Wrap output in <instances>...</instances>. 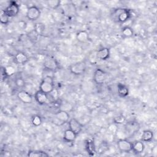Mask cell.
<instances>
[{
	"instance_id": "6da1fadb",
	"label": "cell",
	"mask_w": 157,
	"mask_h": 157,
	"mask_svg": "<svg viewBox=\"0 0 157 157\" xmlns=\"http://www.w3.org/2000/svg\"><path fill=\"white\" fill-rule=\"evenodd\" d=\"M131 10L125 8H118L115 9L112 13V18L118 23H124L131 17Z\"/></svg>"
},
{
	"instance_id": "7a4b0ae2",
	"label": "cell",
	"mask_w": 157,
	"mask_h": 157,
	"mask_svg": "<svg viewBox=\"0 0 157 157\" xmlns=\"http://www.w3.org/2000/svg\"><path fill=\"white\" fill-rule=\"evenodd\" d=\"M39 90L47 94L53 92L54 91L53 77L50 75H47L44 77V78L40 83Z\"/></svg>"
},
{
	"instance_id": "3957f363",
	"label": "cell",
	"mask_w": 157,
	"mask_h": 157,
	"mask_svg": "<svg viewBox=\"0 0 157 157\" xmlns=\"http://www.w3.org/2000/svg\"><path fill=\"white\" fill-rule=\"evenodd\" d=\"M86 68V64L85 61H78L71 64L69 66L71 72L74 75L83 74Z\"/></svg>"
},
{
	"instance_id": "277c9868",
	"label": "cell",
	"mask_w": 157,
	"mask_h": 157,
	"mask_svg": "<svg viewBox=\"0 0 157 157\" xmlns=\"http://www.w3.org/2000/svg\"><path fill=\"white\" fill-rule=\"evenodd\" d=\"M108 77V74L101 69H96L93 74V80L98 85H101L105 83Z\"/></svg>"
},
{
	"instance_id": "5b68a950",
	"label": "cell",
	"mask_w": 157,
	"mask_h": 157,
	"mask_svg": "<svg viewBox=\"0 0 157 157\" xmlns=\"http://www.w3.org/2000/svg\"><path fill=\"white\" fill-rule=\"evenodd\" d=\"M40 13V10L37 6H32L27 9L26 16L29 21H34L39 18Z\"/></svg>"
},
{
	"instance_id": "8992f818",
	"label": "cell",
	"mask_w": 157,
	"mask_h": 157,
	"mask_svg": "<svg viewBox=\"0 0 157 157\" xmlns=\"http://www.w3.org/2000/svg\"><path fill=\"white\" fill-rule=\"evenodd\" d=\"M44 66L47 70L53 72L56 71L59 67L57 61L53 57L50 56H48L45 58Z\"/></svg>"
},
{
	"instance_id": "52a82bcc",
	"label": "cell",
	"mask_w": 157,
	"mask_h": 157,
	"mask_svg": "<svg viewBox=\"0 0 157 157\" xmlns=\"http://www.w3.org/2000/svg\"><path fill=\"white\" fill-rule=\"evenodd\" d=\"M9 17H13L18 15L20 12L19 5L15 1H12L4 10Z\"/></svg>"
},
{
	"instance_id": "ba28073f",
	"label": "cell",
	"mask_w": 157,
	"mask_h": 157,
	"mask_svg": "<svg viewBox=\"0 0 157 157\" xmlns=\"http://www.w3.org/2000/svg\"><path fill=\"white\" fill-rule=\"evenodd\" d=\"M119 150L123 153H129L132 151V143L125 139H121L117 141Z\"/></svg>"
},
{
	"instance_id": "9c48e42d",
	"label": "cell",
	"mask_w": 157,
	"mask_h": 157,
	"mask_svg": "<svg viewBox=\"0 0 157 157\" xmlns=\"http://www.w3.org/2000/svg\"><path fill=\"white\" fill-rule=\"evenodd\" d=\"M68 124L69 129L74 132L77 135H78L81 132L83 125L77 119L74 118H70L68 121Z\"/></svg>"
},
{
	"instance_id": "30bf717a",
	"label": "cell",
	"mask_w": 157,
	"mask_h": 157,
	"mask_svg": "<svg viewBox=\"0 0 157 157\" xmlns=\"http://www.w3.org/2000/svg\"><path fill=\"white\" fill-rule=\"evenodd\" d=\"M140 129V125L138 122L135 121H131L128 122L125 124V129L127 134L129 136L133 135L139 131Z\"/></svg>"
},
{
	"instance_id": "8fae6325",
	"label": "cell",
	"mask_w": 157,
	"mask_h": 157,
	"mask_svg": "<svg viewBox=\"0 0 157 157\" xmlns=\"http://www.w3.org/2000/svg\"><path fill=\"white\" fill-rule=\"evenodd\" d=\"M17 98L20 101L25 104H31L33 102V97L31 94L25 90L18 91L17 93Z\"/></svg>"
},
{
	"instance_id": "7c38bea8",
	"label": "cell",
	"mask_w": 157,
	"mask_h": 157,
	"mask_svg": "<svg viewBox=\"0 0 157 157\" xmlns=\"http://www.w3.org/2000/svg\"><path fill=\"white\" fill-rule=\"evenodd\" d=\"M34 99L40 105H44L46 104L48 100L47 94L39 90L36 92L34 94Z\"/></svg>"
},
{
	"instance_id": "4fadbf2b",
	"label": "cell",
	"mask_w": 157,
	"mask_h": 157,
	"mask_svg": "<svg viewBox=\"0 0 157 157\" xmlns=\"http://www.w3.org/2000/svg\"><path fill=\"white\" fill-rule=\"evenodd\" d=\"M77 135L69 128L65 130L63 134V140L66 142H73L77 138Z\"/></svg>"
},
{
	"instance_id": "5bb4252c",
	"label": "cell",
	"mask_w": 157,
	"mask_h": 157,
	"mask_svg": "<svg viewBox=\"0 0 157 157\" xmlns=\"http://www.w3.org/2000/svg\"><path fill=\"white\" fill-rule=\"evenodd\" d=\"M145 149V145L142 140H137L132 143V151L136 154L142 153Z\"/></svg>"
},
{
	"instance_id": "9a60e30c",
	"label": "cell",
	"mask_w": 157,
	"mask_h": 157,
	"mask_svg": "<svg viewBox=\"0 0 157 157\" xmlns=\"http://www.w3.org/2000/svg\"><path fill=\"white\" fill-rule=\"evenodd\" d=\"M110 49L107 47H103L98 50L96 57L101 60H106L110 57Z\"/></svg>"
},
{
	"instance_id": "2e32d148",
	"label": "cell",
	"mask_w": 157,
	"mask_h": 157,
	"mask_svg": "<svg viewBox=\"0 0 157 157\" xmlns=\"http://www.w3.org/2000/svg\"><path fill=\"white\" fill-rule=\"evenodd\" d=\"M28 56L22 52H19L17 53L14 57V61L17 64H24L28 61Z\"/></svg>"
},
{
	"instance_id": "e0dca14e",
	"label": "cell",
	"mask_w": 157,
	"mask_h": 157,
	"mask_svg": "<svg viewBox=\"0 0 157 157\" xmlns=\"http://www.w3.org/2000/svg\"><path fill=\"white\" fill-rule=\"evenodd\" d=\"M55 117L57 119L62 121L64 124L66 123H67L70 120V116L69 113L67 112H66L62 110H59L58 112H57L55 114Z\"/></svg>"
},
{
	"instance_id": "ac0fdd59",
	"label": "cell",
	"mask_w": 157,
	"mask_h": 157,
	"mask_svg": "<svg viewBox=\"0 0 157 157\" xmlns=\"http://www.w3.org/2000/svg\"><path fill=\"white\" fill-rule=\"evenodd\" d=\"M89 34L87 31L82 30L77 32L76 34V39L80 43H85L88 40Z\"/></svg>"
},
{
	"instance_id": "d6986e66",
	"label": "cell",
	"mask_w": 157,
	"mask_h": 157,
	"mask_svg": "<svg viewBox=\"0 0 157 157\" xmlns=\"http://www.w3.org/2000/svg\"><path fill=\"white\" fill-rule=\"evenodd\" d=\"M85 149L90 156L96 155V148L94 142L92 140H87L85 142Z\"/></svg>"
},
{
	"instance_id": "ffe728a7",
	"label": "cell",
	"mask_w": 157,
	"mask_h": 157,
	"mask_svg": "<svg viewBox=\"0 0 157 157\" xmlns=\"http://www.w3.org/2000/svg\"><path fill=\"white\" fill-rule=\"evenodd\" d=\"M117 91L118 95L121 98H125L129 94V89L128 88L122 84V83H118L117 85Z\"/></svg>"
},
{
	"instance_id": "44dd1931",
	"label": "cell",
	"mask_w": 157,
	"mask_h": 157,
	"mask_svg": "<svg viewBox=\"0 0 157 157\" xmlns=\"http://www.w3.org/2000/svg\"><path fill=\"white\" fill-rule=\"evenodd\" d=\"M153 138V132L151 130H144L141 136V140L145 142H150Z\"/></svg>"
},
{
	"instance_id": "7402d4cb",
	"label": "cell",
	"mask_w": 157,
	"mask_h": 157,
	"mask_svg": "<svg viewBox=\"0 0 157 157\" xmlns=\"http://www.w3.org/2000/svg\"><path fill=\"white\" fill-rule=\"evenodd\" d=\"M48 154L41 150H30L28 153V156L29 157H48Z\"/></svg>"
},
{
	"instance_id": "603a6c76",
	"label": "cell",
	"mask_w": 157,
	"mask_h": 157,
	"mask_svg": "<svg viewBox=\"0 0 157 157\" xmlns=\"http://www.w3.org/2000/svg\"><path fill=\"white\" fill-rule=\"evenodd\" d=\"M1 72L2 73V75L4 74L5 77H9V76L13 75L15 74V70L12 66L10 65V66H7L4 68L2 67Z\"/></svg>"
},
{
	"instance_id": "cb8c5ba5",
	"label": "cell",
	"mask_w": 157,
	"mask_h": 157,
	"mask_svg": "<svg viewBox=\"0 0 157 157\" xmlns=\"http://www.w3.org/2000/svg\"><path fill=\"white\" fill-rule=\"evenodd\" d=\"M121 33L124 37H131L134 35V31L131 27L127 26L123 28Z\"/></svg>"
},
{
	"instance_id": "d4e9b609",
	"label": "cell",
	"mask_w": 157,
	"mask_h": 157,
	"mask_svg": "<svg viewBox=\"0 0 157 157\" xmlns=\"http://www.w3.org/2000/svg\"><path fill=\"white\" fill-rule=\"evenodd\" d=\"M42 118L39 115H34L32 117L31 123H32L33 126H34L36 127L39 126L42 124Z\"/></svg>"
},
{
	"instance_id": "484cf974",
	"label": "cell",
	"mask_w": 157,
	"mask_h": 157,
	"mask_svg": "<svg viewBox=\"0 0 157 157\" xmlns=\"http://www.w3.org/2000/svg\"><path fill=\"white\" fill-rule=\"evenodd\" d=\"M61 2L58 0H48L47 1L48 6L52 9H57L60 6Z\"/></svg>"
},
{
	"instance_id": "4316f807",
	"label": "cell",
	"mask_w": 157,
	"mask_h": 157,
	"mask_svg": "<svg viewBox=\"0 0 157 157\" xmlns=\"http://www.w3.org/2000/svg\"><path fill=\"white\" fill-rule=\"evenodd\" d=\"M9 17L6 13L4 10H1L0 12V21L3 25H7L9 21Z\"/></svg>"
},
{
	"instance_id": "83f0119b",
	"label": "cell",
	"mask_w": 157,
	"mask_h": 157,
	"mask_svg": "<svg viewBox=\"0 0 157 157\" xmlns=\"http://www.w3.org/2000/svg\"><path fill=\"white\" fill-rule=\"evenodd\" d=\"M125 120H126V118L123 115H118L116 116L113 120V123L116 124H122L123 123H124L125 121Z\"/></svg>"
},
{
	"instance_id": "f1b7e54d",
	"label": "cell",
	"mask_w": 157,
	"mask_h": 157,
	"mask_svg": "<svg viewBox=\"0 0 157 157\" xmlns=\"http://www.w3.org/2000/svg\"><path fill=\"white\" fill-rule=\"evenodd\" d=\"M44 26L43 24L40 23H37L35 24V31L38 34V35H41L42 34V33L44 31Z\"/></svg>"
},
{
	"instance_id": "f546056e",
	"label": "cell",
	"mask_w": 157,
	"mask_h": 157,
	"mask_svg": "<svg viewBox=\"0 0 157 157\" xmlns=\"http://www.w3.org/2000/svg\"><path fill=\"white\" fill-rule=\"evenodd\" d=\"M72 105L69 103V102H66V103H61L60 105V110H64L66 112H69L72 110Z\"/></svg>"
},
{
	"instance_id": "4dcf8cb0",
	"label": "cell",
	"mask_w": 157,
	"mask_h": 157,
	"mask_svg": "<svg viewBox=\"0 0 157 157\" xmlns=\"http://www.w3.org/2000/svg\"><path fill=\"white\" fill-rule=\"evenodd\" d=\"M15 84L18 88H23L25 85V82L21 77H17L15 80Z\"/></svg>"
}]
</instances>
